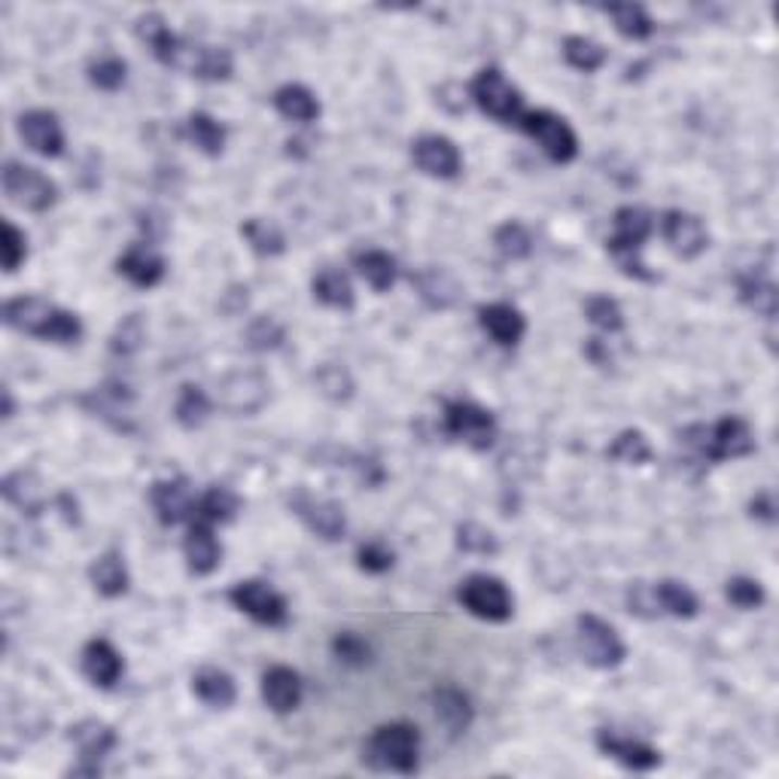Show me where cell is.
<instances>
[{"label":"cell","mask_w":779,"mask_h":779,"mask_svg":"<svg viewBox=\"0 0 779 779\" xmlns=\"http://www.w3.org/2000/svg\"><path fill=\"white\" fill-rule=\"evenodd\" d=\"M135 32H138V37L147 47L153 49V55L159 62L165 64V67H174V71H184L189 77L223 83L235 71L229 49L201 47V43H192L186 37H177L159 13H143L138 18V25H135Z\"/></svg>","instance_id":"cell-1"},{"label":"cell","mask_w":779,"mask_h":779,"mask_svg":"<svg viewBox=\"0 0 779 779\" xmlns=\"http://www.w3.org/2000/svg\"><path fill=\"white\" fill-rule=\"evenodd\" d=\"M3 321L10 329H18L25 336L43 338L52 344H77L83 338V323L77 314L52 305L40 296H16L3 305Z\"/></svg>","instance_id":"cell-2"},{"label":"cell","mask_w":779,"mask_h":779,"mask_svg":"<svg viewBox=\"0 0 779 779\" xmlns=\"http://www.w3.org/2000/svg\"><path fill=\"white\" fill-rule=\"evenodd\" d=\"M363 764L378 774L412 777L420 767V731L412 721L378 725L363 743Z\"/></svg>","instance_id":"cell-3"},{"label":"cell","mask_w":779,"mask_h":779,"mask_svg":"<svg viewBox=\"0 0 779 779\" xmlns=\"http://www.w3.org/2000/svg\"><path fill=\"white\" fill-rule=\"evenodd\" d=\"M682 439V436H679ZM682 442L706 463H725V460H740L755 454V432L743 417H721L713 427L686 429Z\"/></svg>","instance_id":"cell-4"},{"label":"cell","mask_w":779,"mask_h":779,"mask_svg":"<svg viewBox=\"0 0 779 779\" xmlns=\"http://www.w3.org/2000/svg\"><path fill=\"white\" fill-rule=\"evenodd\" d=\"M457 600L469 615L490 625H503L515 612V596L505 588V581L488 573H475L466 581H460Z\"/></svg>","instance_id":"cell-5"},{"label":"cell","mask_w":779,"mask_h":779,"mask_svg":"<svg viewBox=\"0 0 779 779\" xmlns=\"http://www.w3.org/2000/svg\"><path fill=\"white\" fill-rule=\"evenodd\" d=\"M469 95L481 113H488L497 123H518L524 116V95L515 83H508L503 71L485 67L469 86Z\"/></svg>","instance_id":"cell-6"},{"label":"cell","mask_w":779,"mask_h":779,"mask_svg":"<svg viewBox=\"0 0 779 779\" xmlns=\"http://www.w3.org/2000/svg\"><path fill=\"white\" fill-rule=\"evenodd\" d=\"M3 192H7V199L13 201L16 208L32 211V214H43V211H49L59 201L55 180H49L40 168L22 165V162H13V159L3 165Z\"/></svg>","instance_id":"cell-7"},{"label":"cell","mask_w":779,"mask_h":779,"mask_svg":"<svg viewBox=\"0 0 779 779\" xmlns=\"http://www.w3.org/2000/svg\"><path fill=\"white\" fill-rule=\"evenodd\" d=\"M518 125L527 138H533L536 143L542 147V153L549 155L551 162L569 165V162L579 155V138H576V131H573L569 123L561 120L557 113H551V110H530V113L520 116Z\"/></svg>","instance_id":"cell-8"},{"label":"cell","mask_w":779,"mask_h":779,"mask_svg":"<svg viewBox=\"0 0 779 779\" xmlns=\"http://www.w3.org/2000/svg\"><path fill=\"white\" fill-rule=\"evenodd\" d=\"M442 420L444 432L473 451H488L497 442V417L488 409H481L478 402H469V399L448 402Z\"/></svg>","instance_id":"cell-9"},{"label":"cell","mask_w":779,"mask_h":779,"mask_svg":"<svg viewBox=\"0 0 779 779\" xmlns=\"http://www.w3.org/2000/svg\"><path fill=\"white\" fill-rule=\"evenodd\" d=\"M576 630H579L581 657H585L591 667H596V670H615V667L625 664V640H621L618 630L606 625L603 618H596V615H579Z\"/></svg>","instance_id":"cell-10"},{"label":"cell","mask_w":779,"mask_h":779,"mask_svg":"<svg viewBox=\"0 0 779 779\" xmlns=\"http://www.w3.org/2000/svg\"><path fill=\"white\" fill-rule=\"evenodd\" d=\"M229 603L262 627H284L290 621L287 600L277 594L268 581H260V579L238 581V585L229 591Z\"/></svg>","instance_id":"cell-11"},{"label":"cell","mask_w":779,"mask_h":779,"mask_svg":"<svg viewBox=\"0 0 779 779\" xmlns=\"http://www.w3.org/2000/svg\"><path fill=\"white\" fill-rule=\"evenodd\" d=\"M150 503L155 508V518L165 527L177 524H192L199 515V497L186 478H162L150 488Z\"/></svg>","instance_id":"cell-12"},{"label":"cell","mask_w":779,"mask_h":779,"mask_svg":"<svg viewBox=\"0 0 779 779\" xmlns=\"http://www.w3.org/2000/svg\"><path fill=\"white\" fill-rule=\"evenodd\" d=\"M412 162L417 165V171H424L427 177H436V180H454L463 171L460 147L444 135H420L412 143Z\"/></svg>","instance_id":"cell-13"},{"label":"cell","mask_w":779,"mask_h":779,"mask_svg":"<svg viewBox=\"0 0 779 779\" xmlns=\"http://www.w3.org/2000/svg\"><path fill=\"white\" fill-rule=\"evenodd\" d=\"M292 512L305 520L307 530L317 533L326 542H336L348 530V518H344V508L336 500H323V497H311L305 490H299L296 497H290Z\"/></svg>","instance_id":"cell-14"},{"label":"cell","mask_w":779,"mask_h":779,"mask_svg":"<svg viewBox=\"0 0 779 779\" xmlns=\"http://www.w3.org/2000/svg\"><path fill=\"white\" fill-rule=\"evenodd\" d=\"M661 235L679 260H698L709 247V231L703 219L688 211H667L661 216Z\"/></svg>","instance_id":"cell-15"},{"label":"cell","mask_w":779,"mask_h":779,"mask_svg":"<svg viewBox=\"0 0 779 779\" xmlns=\"http://www.w3.org/2000/svg\"><path fill=\"white\" fill-rule=\"evenodd\" d=\"M18 138L32 153L43 159H59L64 153V128L52 110H28L18 116Z\"/></svg>","instance_id":"cell-16"},{"label":"cell","mask_w":779,"mask_h":779,"mask_svg":"<svg viewBox=\"0 0 779 779\" xmlns=\"http://www.w3.org/2000/svg\"><path fill=\"white\" fill-rule=\"evenodd\" d=\"M596 746H600L603 755H610L612 762H618L627 770L645 774V770L661 767V752L655 746H649L642 740H633V737H625V733L610 731V728L596 731Z\"/></svg>","instance_id":"cell-17"},{"label":"cell","mask_w":779,"mask_h":779,"mask_svg":"<svg viewBox=\"0 0 779 779\" xmlns=\"http://www.w3.org/2000/svg\"><path fill=\"white\" fill-rule=\"evenodd\" d=\"M302 698H305V682L292 667L277 664V667H268L262 673V701L272 713H277V716L296 713L302 706Z\"/></svg>","instance_id":"cell-18"},{"label":"cell","mask_w":779,"mask_h":779,"mask_svg":"<svg viewBox=\"0 0 779 779\" xmlns=\"http://www.w3.org/2000/svg\"><path fill=\"white\" fill-rule=\"evenodd\" d=\"M116 272L138 290H153L165 280L168 265L153 244H131L123 256L116 260Z\"/></svg>","instance_id":"cell-19"},{"label":"cell","mask_w":779,"mask_h":779,"mask_svg":"<svg viewBox=\"0 0 779 779\" xmlns=\"http://www.w3.org/2000/svg\"><path fill=\"white\" fill-rule=\"evenodd\" d=\"M79 667H83V676H86L95 688H104V691H108V688H113L123 679L125 661L110 640H89L83 645Z\"/></svg>","instance_id":"cell-20"},{"label":"cell","mask_w":779,"mask_h":779,"mask_svg":"<svg viewBox=\"0 0 779 779\" xmlns=\"http://www.w3.org/2000/svg\"><path fill=\"white\" fill-rule=\"evenodd\" d=\"M184 554H186V566L192 576H211L219 561H223V545L219 539L214 536V524L208 520H192L189 530H186L184 539Z\"/></svg>","instance_id":"cell-21"},{"label":"cell","mask_w":779,"mask_h":779,"mask_svg":"<svg viewBox=\"0 0 779 779\" xmlns=\"http://www.w3.org/2000/svg\"><path fill=\"white\" fill-rule=\"evenodd\" d=\"M478 323L503 348H515L527 332L524 314L515 305H505V302H490V305L478 307Z\"/></svg>","instance_id":"cell-22"},{"label":"cell","mask_w":779,"mask_h":779,"mask_svg":"<svg viewBox=\"0 0 779 779\" xmlns=\"http://www.w3.org/2000/svg\"><path fill=\"white\" fill-rule=\"evenodd\" d=\"M655 231V219L645 208L637 204H625L612 216V235L606 247H630V250H642V244L652 238Z\"/></svg>","instance_id":"cell-23"},{"label":"cell","mask_w":779,"mask_h":779,"mask_svg":"<svg viewBox=\"0 0 779 779\" xmlns=\"http://www.w3.org/2000/svg\"><path fill=\"white\" fill-rule=\"evenodd\" d=\"M432 713H436L444 731L460 737V733L469 731V725H473L475 718V706L466 691H460L454 686H442L432 691Z\"/></svg>","instance_id":"cell-24"},{"label":"cell","mask_w":779,"mask_h":779,"mask_svg":"<svg viewBox=\"0 0 779 779\" xmlns=\"http://www.w3.org/2000/svg\"><path fill=\"white\" fill-rule=\"evenodd\" d=\"M0 490H3V500L13 508H18L22 515H28V518H37L47 508V490H43V481L34 473H25V469L10 473L3 478V488Z\"/></svg>","instance_id":"cell-25"},{"label":"cell","mask_w":779,"mask_h":779,"mask_svg":"<svg viewBox=\"0 0 779 779\" xmlns=\"http://www.w3.org/2000/svg\"><path fill=\"white\" fill-rule=\"evenodd\" d=\"M71 743L77 746L79 762L98 764L116 749V731L104 721H98V718H86V721L71 728Z\"/></svg>","instance_id":"cell-26"},{"label":"cell","mask_w":779,"mask_h":779,"mask_svg":"<svg viewBox=\"0 0 779 779\" xmlns=\"http://www.w3.org/2000/svg\"><path fill=\"white\" fill-rule=\"evenodd\" d=\"M272 104L275 110L284 116V120H290V123H317L321 120V101H317V95L311 92L307 86L302 83H287V86H280L272 98Z\"/></svg>","instance_id":"cell-27"},{"label":"cell","mask_w":779,"mask_h":779,"mask_svg":"<svg viewBox=\"0 0 779 779\" xmlns=\"http://www.w3.org/2000/svg\"><path fill=\"white\" fill-rule=\"evenodd\" d=\"M192 691L201 703L214 706V709H229L235 698H238V688L229 673L219 670V667H201L192 676Z\"/></svg>","instance_id":"cell-28"},{"label":"cell","mask_w":779,"mask_h":779,"mask_svg":"<svg viewBox=\"0 0 779 779\" xmlns=\"http://www.w3.org/2000/svg\"><path fill=\"white\" fill-rule=\"evenodd\" d=\"M89 579H92L95 591L101 596H108V600H116V596H123L128 591V566H125V557L120 551H108V554H101L98 561L92 564L89 569Z\"/></svg>","instance_id":"cell-29"},{"label":"cell","mask_w":779,"mask_h":779,"mask_svg":"<svg viewBox=\"0 0 779 779\" xmlns=\"http://www.w3.org/2000/svg\"><path fill=\"white\" fill-rule=\"evenodd\" d=\"M353 268L375 292L393 290V284H397L399 277L397 260L387 250H360L353 256Z\"/></svg>","instance_id":"cell-30"},{"label":"cell","mask_w":779,"mask_h":779,"mask_svg":"<svg viewBox=\"0 0 779 779\" xmlns=\"http://www.w3.org/2000/svg\"><path fill=\"white\" fill-rule=\"evenodd\" d=\"M311 292H314V299L321 305L336 307V311H353V305H356L351 277L344 275L341 268H323V272H317V277L311 280Z\"/></svg>","instance_id":"cell-31"},{"label":"cell","mask_w":779,"mask_h":779,"mask_svg":"<svg viewBox=\"0 0 779 779\" xmlns=\"http://www.w3.org/2000/svg\"><path fill=\"white\" fill-rule=\"evenodd\" d=\"M184 135L186 140L199 150V153L216 155L226 150V128L216 123L211 113H189V120L184 125Z\"/></svg>","instance_id":"cell-32"},{"label":"cell","mask_w":779,"mask_h":779,"mask_svg":"<svg viewBox=\"0 0 779 779\" xmlns=\"http://www.w3.org/2000/svg\"><path fill=\"white\" fill-rule=\"evenodd\" d=\"M737 292H740V302H743L749 311H755L758 317H767V321H774V317H777L779 292H777V284H774V280H767V277L746 275L737 280Z\"/></svg>","instance_id":"cell-33"},{"label":"cell","mask_w":779,"mask_h":779,"mask_svg":"<svg viewBox=\"0 0 779 779\" xmlns=\"http://www.w3.org/2000/svg\"><path fill=\"white\" fill-rule=\"evenodd\" d=\"M603 13L612 18L615 32L627 40H645L655 32V22L640 3H610V7H603Z\"/></svg>","instance_id":"cell-34"},{"label":"cell","mask_w":779,"mask_h":779,"mask_svg":"<svg viewBox=\"0 0 779 779\" xmlns=\"http://www.w3.org/2000/svg\"><path fill=\"white\" fill-rule=\"evenodd\" d=\"M414 287L429 307H451L460 299V284L442 268H424L414 277Z\"/></svg>","instance_id":"cell-35"},{"label":"cell","mask_w":779,"mask_h":779,"mask_svg":"<svg viewBox=\"0 0 779 779\" xmlns=\"http://www.w3.org/2000/svg\"><path fill=\"white\" fill-rule=\"evenodd\" d=\"M655 596H657V606L661 612H667L673 618H694L698 610H701V603H698V596L694 591L682 585V581L676 579H664L655 585Z\"/></svg>","instance_id":"cell-36"},{"label":"cell","mask_w":779,"mask_h":779,"mask_svg":"<svg viewBox=\"0 0 779 779\" xmlns=\"http://www.w3.org/2000/svg\"><path fill=\"white\" fill-rule=\"evenodd\" d=\"M211 409L214 405H211V399H208V393L201 390L199 384H184L180 397L174 402V420L184 429H199L208 420Z\"/></svg>","instance_id":"cell-37"},{"label":"cell","mask_w":779,"mask_h":779,"mask_svg":"<svg viewBox=\"0 0 779 779\" xmlns=\"http://www.w3.org/2000/svg\"><path fill=\"white\" fill-rule=\"evenodd\" d=\"M241 235H244V241L250 244V250L260 253V256H280V253L287 250L284 231L277 229L275 223L262 219V216L247 219L244 226H241Z\"/></svg>","instance_id":"cell-38"},{"label":"cell","mask_w":779,"mask_h":779,"mask_svg":"<svg viewBox=\"0 0 779 779\" xmlns=\"http://www.w3.org/2000/svg\"><path fill=\"white\" fill-rule=\"evenodd\" d=\"M564 59L569 67H576L581 74H594L606 64V49L600 47L596 40L591 37H581V34H573L564 40Z\"/></svg>","instance_id":"cell-39"},{"label":"cell","mask_w":779,"mask_h":779,"mask_svg":"<svg viewBox=\"0 0 779 779\" xmlns=\"http://www.w3.org/2000/svg\"><path fill=\"white\" fill-rule=\"evenodd\" d=\"M238 508H241L238 497L229 488L214 485L199 497V515L196 518L208 520V524H229L238 515Z\"/></svg>","instance_id":"cell-40"},{"label":"cell","mask_w":779,"mask_h":779,"mask_svg":"<svg viewBox=\"0 0 779 779\" xmlns=\"http://www.w3.org/2000/svg\"><path fill=\"white\" fill-rule=\"evenodd\" d=\"M606 454H610V460L625 463V466H645L649 460L655 457L652 444H649L645 432H640V429H625V432H618V439L610 444Z\"/></svg>","instance_id":"cell-41"},{"label":"cell","mask_w":779,"mask_h":779,"mask_svg":"<svg viewBox=\"0 0 779 779\" xmlns=\"http://www.w3.org/2000/svg\"><path fill=\"white\" fill-rule=\"evenodd\" d=\"M493 244H497V250L503 253L505 260L518 262L533 253V235H530V229L524 223L508 219V223H503L500 229L493 231Z\"/></svg>","instance_id":"cell-42"},{"label":"cell","mask_w":779,"mask_h":779,"mask_svg":"<svg viewBox=\"0 0 779 779\" xmlns=\"http://www.w3.org/2000/svg\"><path fill=\"white\" fill-rule=\"evenodd\" d=\"M128 79V64L120 55H101L89 64V83L101 92H120Z\"/></svg>","instance_id":"cell-43"},{"label":"cell","mask_w":779,"mask_h":779,"mask_svg":"<svg viewBox=\"0 0 779 779\" xmlns=\"http://www.w3.org/2000/svg\"><path fill=\"white\" fill-rule=\"evenodd\" d=\"M250 390H265V381L260 375H231L229 381L223 384V402L226 409L235 414L256 412V405L250 402Z\"/></svg>","instance_id":"cell-44"},{"label":"cell","mask_w":779,"mask_h":779,"mask_svg":"<svg viewBox=\"0 0 779 779\" xmlns=\"http://www.w3.org/2000/svg\"><path fill=\"white\" fill-rule=\"evenodd\" d=\"M585 314H588V321L594 323L596 329H603V332H621L625 329V311L621 305L610 299V296H591L588 302H585Z\"/></svg>","instance_id":"cell-45"},{"label":"cell","mask_w":779,"mask_h":779,"mask_svg":"<svg viewBox=\"0 0 779 779\" xmlns=\"http://www.w3.org/2000/svg\"><path fill=\"white\" fill-rule=\"evenodd\" d=\"M143 338H147V329H143L140 314H128L116 326V332L110 336V353L113 356H135L140 351V344H143Z\"/></svg>","instance_id":"cell-46"},{"label":"cell","mask_w":779,"mask_h":779,"mask_svg":"<svg viewBox=\"0 0 779 779\" xmlns=\"http://www.w3.org/2000/svg\"><path fill=\"white\" fill-rule=\"evenodd\" d=\"M725 596L731 600V606H737V610L743 612L762 610L764 600H767L762 581L749 579V576H733V579H728V585H725Z\"/></svg>","instance_id":"cell-47"},{"label":"cell","mask_w":779,"mask_h":779,"mask_svg":"<svg viewBox=\"0 0 779 779\" xmlns=\"http://www.w3.org/2000/svg\"><path fill=\"white\" fill-rule=\"evenodd\" d=\"M284 344V326L275 317H256L247 326V348L253 351H277Z\"/></svg>","instance_id":"cell-48"},{"label":"cell","mask_w":779,"mask_h":779,"mask_svg":"<svg viewBox=\"0 0 779 779\" xmlns=\"http://www.w3.org/2000/svg\"><path fill=\"white\" fill-rule=\"evenodd\" d=\"M332 655L341 661V664H351V667H366L368 661H372V645H368L360 633H351V630H344V633H338L336 640H332Z\"/></svg>","instance_id":"cell-49"},{"label":"cell","mask_w":779,"mask_h":779,"mask_svg":"<svg viewBox=\"0 0 779 779\" xmlns=\"http://www.w3.org/2000/svg\"><path fill=\"white\" fill-rule=\"evenodd\" d=\"M356 564H360V569L372 573V576H381V573H390V569H393L397 554H393V549H390L387 542L372 539L366 545H360V551H356Z\"/></svg>","instance_id":"cell-50"},{"label":"cell","mask_w":779,"mask_h":779,"mask_svg":"<svg viewBox=\"0 0 779 779\" xmlns=\"http://www.w3.org/2000/svg\"><path fill=\"white\" fill-rule=\"evenodd\" d=\"M3 272L7 275H16L18 265L28 260V238H25V231H18L10 219H3Z\"/></svg>","instance_id":"cell-51"},{"label":"cell","mask_w":779,"mask_h":779,"mask_svg":"<svg viewBox=\"0 0 779 779\" xmlns=\"http://www.w3.org/2000/svg\"><path fill=\"white\" fill-rule=\"evenodd\" d=\"M457 545L463 551H469V554H497L500 551L497 536L490 533L488 527H481V524H460Z\"/></svg>","instance_id":"cell-52"},{"label":"cell","mask_w":779,"mask_h":779,"mask_svg":"<svg viewBox=\"0 0 779 779\" xmlns=\"http://www.w3.org/2000/svg\"><path fill=\"white\" fill-rule=\"evenodd\" d=\"M317 384H321V390L326 397L338 399V402L353 397V381L351 375H348V368L336 366V363H326V366L317 372Z\"/></svg>","instance_id":"cell-53"},{"label":"cell","mask_w":779,"mask_h":779,"mask_svg":"<svg viewBox=\"0 0 779 779\" xmlns=\"http://www.w3.org/2000/svg\"><path fill=\"white\" fill-rule=\"evenodd\" d=\"M627 610L633 612V615H640V618H657L661 615V606H657V596H655V585H633L630 591H627Z\"/></svg>","instance_id":"cell-54"},{"label":"cell","mask_w":779,"mask_h":779,"mask_svg":"<svg viewBox=\"0 0 779 779\" xmlns=\"http://www.w3.org/2000/svg\"><path fill=\"white\" fill-rule=\"evenodd\" d=\"M749 515H752V518L764 520V524H774V518H777V503H774V493H770V490H762L758 497H752V503H749Z\"/></svg>","instance_id":"cell-55"}]
</instances>
